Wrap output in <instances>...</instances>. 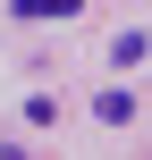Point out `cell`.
I'll list each match as a JSON object with an SVG mask.
<instances>
[{"label":"cell","instance_id":"7a4b0ae2","mask_svg":"<svg viewBox=\"0 0 152 160\" xmlns=\"http://www.w3.org/2000/svg\"><path fill=\"white\" fill-rule=\"evenodd\" d=\"M0 160H25V152H17V143H0Z\"/></svg>","mask_w":152,"mask_h":160},{"label":"cell","instance_id":"6da1fadb","mask_svg":"<svg viewBox=\"0 0 152 160\" xmlns=\"http://www.w3.org/2000/svg\"><path fill=\"white\" fill-rule=\"evenodd\" d=\"M85 0H17V17H76Z\"/></svg>","mask_w":152,"mask_h":160}]
</instances>
